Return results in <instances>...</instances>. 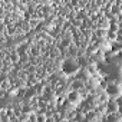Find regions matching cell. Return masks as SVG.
Listing matches in <instances>:
<instances>
[{
    "instance_id": "6da1fadb",
    "label": "cell",
    "mask_w": 122,
    "mask_h": 122,
    "mask_svg": "<svg viewBox=\"0 0 122 122\" xmlns=\"http://www.w3.org/2000/svg\"><path fill=\"white\" fill-rule=\"evenodd\" d=\"M62 69H63V72L66 75H73V73L78 72V62L75 59H72V57L66 59L63 62V65H62Z\"/></svg>"
},
{
    "instance_id": "7a4b0ae2",
    "label": "cell",
    "mask_w": 122,
    "mask_h": 122,
    "mask_svg": "<svg viewBox=\"0 0 122 122\" xmlns=\"http://www.w3.org/2000/svg\"><path fill=\"white\" fill-rule=\"evenodd\" d=\"M68 101L72 102V103L79 102V101H81V93H79V91H72V92H69V95H68Z\"/></svg>"
},
{
    "instance_id": "3957f363",
    "label": "cell",
    "mask_w": 122,
    "mask_h": 122,
    "mask_svg": "<svg viewBox=\"0 0 122 122\" xmlns=\"http://www.w3.org/2000/svg\"><path fill=\"white\" fill-rule=\"evenodd\" d=\"M108 91H109L111 95H119V86L115 85V83H112V85L108 88Z\"/></svg>"
},
{
    "instance_id": "277c9868",
    "label": "cell",
    "mask_w": 122,
    "mask_h": 122,
    "mask_svg": "<svg viewBox=\"0 0 122 122\" xmlns=\"http://www.w3.org/2000/svg\"><path fill=\"white\" fill-rule=\"evenodd\" d=\"M37 121L39 122H45V116H37Z\"/></svg>"
}]
</instances>
